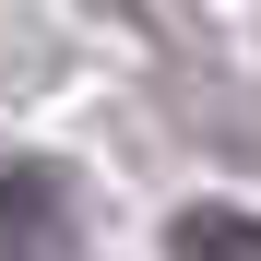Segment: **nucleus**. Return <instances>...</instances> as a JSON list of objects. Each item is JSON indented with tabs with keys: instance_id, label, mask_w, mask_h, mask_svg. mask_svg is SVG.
I'll return each mask as SVG.
<instances>
[{
	"instance_id": "f257e3e1",
	"label": "nucleus",
	"mask_w": 261,
	"mask_h": 261,
	"mask_svg": "<svg viewBox=\"0 0 261 261\" xmlns=\"http://www.w3.org/2000/svg\"><path fill=\"white\" fill-rule=\"evenodd\" d=\"M0 261H83L60 166H0Z\"/></svg>"
},
{
	"instance_id": "f03ea898",
	"label": "nucleus",
	"mask_w": 261,
	"mask_h": 261,
	"mask_svg": "<svg viewBox=\"0 0 261 261\" xmlns=\"http://www.w3.org/2000/svg\"><path fill=\"white\" fill-rule=\"evenodd\" d=\"M166 261H261V214H238V202H190L178 226H166Z\"/></svg>"
}]
</instances>
